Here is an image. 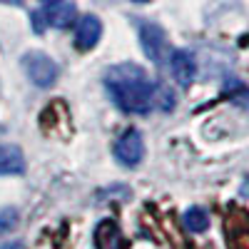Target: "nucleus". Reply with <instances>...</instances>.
I'll return each mask as SVG.
<instances>
[{
	"mask_svg": "<svg viewBox=\"0 0 249 249\" xmlns=\"http://www.w3.org/2000/svg\"><path fill=\"white\" fill-rule=\"evenodd\" d=\"M105 88L115 105L124 112L142 115L155 107V82L142 65L120 62L105 72Z\"/></svg>",
	"mask_w": 249,
	"mask_h": 249,
	"instance_id": "obj_1",
	"label": "nucleus"
},
{
	"mask_svg": "<svg viewBox=\"0 0 249 249\" xmlns=\"http://www.w3.org/2000/svg\"><path fill=\"white\" fill-rule=\"evenodd\" d=\"M23 70H25L28 80L37 88H53L60 77V65L48 53H40V50L23 55Z\"/></svg>",
	"mask_w": 249,
	"mask_h": 249,
	"instance_id": "obj_2",
	"label": "nucleus"
},
{
	"mask_svg": "<svg viewBox=\"0 0 249 249\" xmlns=\"http://www.w3.org/2000/svg\"><path fill=\"white\" fill-rule=\"evenodd\" d=\"M77 20V8L72 0H50L37 15H33V28L45 30V28H70Z\"/></svg>",
	"mask_w": 249,
	"mask_h": 249,
	"instance_id": "obj_3",
	"label": "nucleus"
},
{
	"mask_svg": "<svg viewBox=\"0 0 249 249\" xmlns=\"http://www.w3.org/2000/svg\"><path fill=\"white\" fill-rule=\"evenodd\" d=\"M144 157V140L142 132L135 127H127L115 142V160L122 167H137Z\"/></svg>",
	"mask_w": 249,
	"mask_h": 249,
	"instance_id": "obj_4",
	"label": "nucleus"
},
{
	"mask_svg": "<svg viewBox=\"0 0 249 249\" xmlns=\"http://www.w3.org/2000/svg\"><path fill=\"white\" fill-rule=\"evenodd\" d=\"M140 45H142V53L155 65H162L170 57L167 55V37H164V30L157 23H140Z\"/></svg>",
	"mask_w": 249,
	"mask_h": 249,
	"instance_id": "obj_5",
	"label": "nucleus"
},
{
	"mask_svg": "<svg viewBox=\"0 0 249 249\" xmlns=\"http://www.w3.org/2000/svg\"><path fill=\"white\" fill-rule=\"evenodd\" d=\"M100 37H102V20L97 15H82L77 23H75V37H72V43L77 50L82 53H88L92 50L97 43H100Z\"/></svg>",
	"mask_w": 249,
	"mask_h": 249,
	"instance_id": "obj_6",
	"label": "nucleus"
},
{
	"mask_svg": "<svg viewBox=\"0 0 249 249\" xmlns=\"http://www.w3.org/2000/svg\"><path fill=\"white\" fill-rule=\"evenodd\" d=\"M170 72L179 88H190L197 77V60L190 50H172L170 53Z\"/></svg>",
	"mask_w": 249,
	"mask_h": 249,
	"instance_id": "obj_7",
	"label": "nucleus"
},
{
	"mask_svg": "<svg viewBox=\"0 0 249 249\" xmlns=\"http://www.w3.org/2000/svg\"><path fill=\"white\" fill-rule=\"evenodd\" d=\"M25 155L18 144H3L0 147V175H23Z\"/></svg>",
	"mask_w": 249,
	"mask_h": 249,
	"instance_id": "obj_8",
	"label": "nucleus"
},
{
	"mask_svg": "<svg viewBox=\"0 0 249 249\" xmlns=\"http://www.w3.org/2000/svg\"><path fill=\"white\" fill-rule=\"evenodd\" d=\"M182 222H184L187 230L195 232V234H202V232L210 230V214H207V210H202V207H190V210L182 214Z\"/></svg>",
	"mask_w": 249,
	"mask_h": 249,
	"instance_id": "obj_9",
	"label": "nucleus"
},
{
	"mask_svg": "<svg viewBox=\"0 0 249 249\" xmlns=\"http://www.w3.org/2000/svg\"><path fill=\"white\" fill-rule=\"evenodd\" d=\"M18 222V212L15 210H3L0 212V232H8L10 227H15Z\"/></svg>",
	"mask_w": 249,
	"mask_h": 249,
	"instance_id": "obj_10",
	"label": "nucleus"
},
{
	"mask_svg": "<svg viewBox=\"0 0 249 249\" xmlns=\"http://www.w3.org/2000/svg\"><path fill=\"white\" fill-rule=\"evenodd\" d=\"M0 249H20V244H18V242H10V244H5V247H0Z\"/></svg>",
	"mask_w": 249,
	"mask_h": 249,
	"instance_id": "obj_11",
	"label": "nucleus"
},
{
	"mask_svg": "<svg viewBox=\"0 0 249 249\" xmlns=\"http://www.w3.org/2000/svg\"><path fill=\"white\" fill-rule=\"evenodd\" d=\"M130 3H140L142 5V3H150V0H130Z\"/></svg>",
	"mask_w": 249,
	"mask_h": 249,
	"instance_id": "obj_12",
	"label": "nucleus"
},
{
	"mask_svg": "<svg viewBox=\"0 0 249 249\" xmlns=\"http://www.w3.org/2000/svg\"><path fill=\"white\" fill-rule=\"evenodd\" d=\"M0 3H20V0H0Z\"/></svg>",
	"mask_w": 249,
	"mask_h": 249,
	"instance_id": "obj_13",
	"label": "nucleus"
},
{
	"mask_svg": "<svg viewBox=\"0 0 249 249\" xmlns=\"http://www.w3.org/2000/svg\"><path fill=\"white\" fill-rule=\"evenodd\" d=\"M43 3H50V0H43Z\"/></svg>",
	"mask_w": 249,
	"mask_h": 249,
	"instance_id": "obj_14",
	"label": "nucleus"
}]
</instances>
